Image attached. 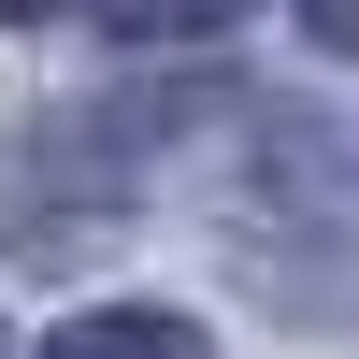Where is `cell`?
<instances>
[{
    "mask_svg": "<svg viewBox=\"0 0 359 359\" xmlns=\"http://www.w3.org/2000/svg\"><path fill=\"white\" fill-rule=\"evenodd\" d=\"M43 359H216V345H201V316H172V302H101V316H72Z\"/></svg>",
    "mask_w": 359,
    "mask_h": 359,
    "instance_id": "obj_1",
    "label": "cell"
}]
</instances>
